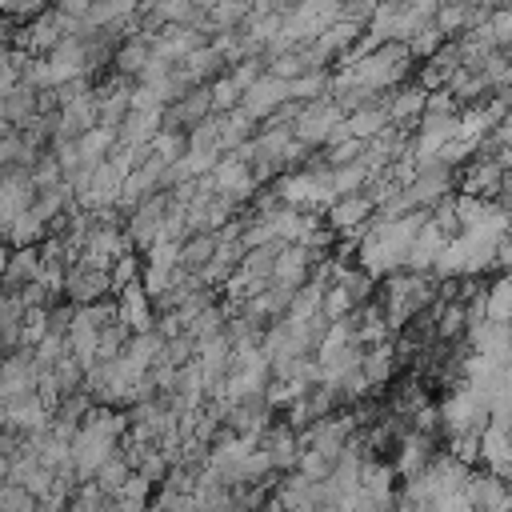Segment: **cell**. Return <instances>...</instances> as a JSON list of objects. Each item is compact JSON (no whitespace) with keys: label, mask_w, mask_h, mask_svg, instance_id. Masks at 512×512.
Returning <instances> with one entry per match:
<instances>
[{"label":"cell","mask_w":512,"mask_h":512,"mask_svg":"<svg viewBox=\"0 0 512 512\" xmlns=\"http://www.w3.org/2000/svg\"><path fill=\"white\" fill-rule=\"evenodd\" d=\"M340 120H344V108H340L332 96H320V100L300 104V112H296V120H292V136H296L304 148H312V144H324L328 132H332Z\"/></svg>","instance_id":"1"},{"label":"cell","mask_w":512,"mask_h":512,"mask_svg":"<svg viewBox=\"0 0 512 512\" xmlns=\"http://www.w3.org/2000/svg\"><path fill=\"white\" fill-rule=\"evenodd\" d=\"M476 512H512V484L500 480L496 472L472 464L468 468V480H464V492H460Z\"/></svg>","instance_id":"2"},{"label":"cell","mask_w":512,"mask_h":512,"mask_svg":"<svg viewBox=\"0 0 512 512\" xmlns=\"http://www.w3.org/2000/svg\"><path fill=\"white\" fill-rule=\"evenodd\" d=\"M72 28H76V20H72V16H64L60 8H40V12L24 24L20 44H24V48H32V52H52L64 36H72Z\"/></svg>","instance_id":"3"},{"label":"cell","mask_w":512,"mask_h":512,"mask_svg":"<svg viewBox=\"0 0 512 512\" xmlns=\"http://www.w3.org/2000/svg\"><path fill=\"white\" fill-rule=\"evenodd\" d=\"M280 104H288V80H280V76H272V72H260V76L244 88V96H240V108H244L252 120H268Z\"/></svg>","instance_id":"4"},{"label":"cell","mask_w":512,"mask_h":512,"mask_svg":"<svg viewBox=\"0 0 512 512\" xmlns=\"http://www.w3.org/2000/svg\"><path fill=\"white\" fill-rule=\"evenodd\" d=\"M460 192H468V196H480V200H496L500 196V184H504V168L492 160V156H472V160H464V168H460Z\"/></svg>","instance_id":"5"},{"label":"cell","mask_w":512,"mask_h":512,"mask_svg":"<svg viewBox=\"0 0 512 512\" xmlns=\"http://www.w3.org/2000/svg\"><path fill=\"white\" fill-rule=\"evenodd\" d=\"M424 96H428V88H420V84H396V88H388V96H384V108H388V124H396V128H416V120L424 116Z\"/></svg>","instance_id":"6"},{"label":"cell","mask_w":512,"mask_h":512,"mask_svg":"<svg viewBox=\"0 0 512 512\" xmlns=\"http://www.w3.org/2000/svg\"><path fill=\"white\" fill-rule=\"evenodd\" d=\"M484 316L512 324V276H508V272L496 276V280L484 288Z\"/></svg>","instance_id":"7"},{"label":"cell","mask_w":512,"mask_h":512,"mask_svg":"<svg viewBox=\"0 0 512 512\" xmlns=\"http://www.w3.org/2000/svg\"><path fill=\"white\" fill-rule=\"evenodd\" d=\"M320 96H328V76L324 72H300V76L288 80V100L308 104V100H320Z\"/></svg>","instance_id":"8"},{"label":"cell","mask_w":512,"mask_h":512,"mask_svg":"<svg viewBox=\"0 0 512 512\" xmlns=\"http://www.w3.org/2000/svg\"><path fill=\"white\" fill-rule=\"evenodd\" d=\"M108 284H112V280H108V272H104V268H96V264H88V268H80V272L72 276V296L92 300V296H100Z\"/></svg>","instance_id":"9"},{"label":"cell","mask_w":512,"mask_h":512,"mask_svg":"<svg viewBox=\"0 0 512 512\" xmlns=\"http://www.w3.org/2000/svg\"><path fill=\"white\" fill-rule=\"evenodd\" d=\"M120 312H124V324H132L136 332H148V300L136 284H128V292L120 300Z\"/></svg>","instance_id":"10"},{"label":"cell","mask_w":512,"mask_h":512,"mask_svg":"<svg viewBox=\"0 0 512 512\" xmlns=\"http://www.w3.org/2000/svg\"><path fill=\"white\" fill-rule=\"evenodd\" d=\"M440 44H444V36H440V32H436V24L428 20V24H424V28H420V32H416V36H412L404 48L412 52V60H424V56H432Z\"/></svg>","instance_id":"11"},{"label":"cell","mask_w":512,"mask_h":512,"mask_svg":"<svg viewBox=\"0 0 512 512\" xmlns=\"http://www.w3.org/2000/svg\"><path fill=\"white\" fill-rule=\"evenodd\" d=\"M488 28H492V40L500 48H512V8H492L488 12Z\"/></svg>","instance_id":"12"},{"label":"cell","mask_w":512,"mask_h":512,"mask_svg":"<svg viewBox=\"0 0 512 512\" xmlns=\"http://www.w3.org/2000/svg\"><path fill=\"white\" fill-rule=\"evenodd\" d=\"M96 0H52V8H60L64 16H72V20H80V16H88V8H92Z\"/></svg>","instance_id":"13"},{"label":"cell","mask_w":512,"mask_h":512,"mask_svg":"<svg viewBox=\"0 0 512 512\" xmlns=\"http://www.w3.org/2000/svg\"><path fill=\"white\" fill-rule=\"evenodd\" d=\"M4 40H8V20L0 16V44H4Z\"/></svg>","instance_id":"14"}]
</instances>
